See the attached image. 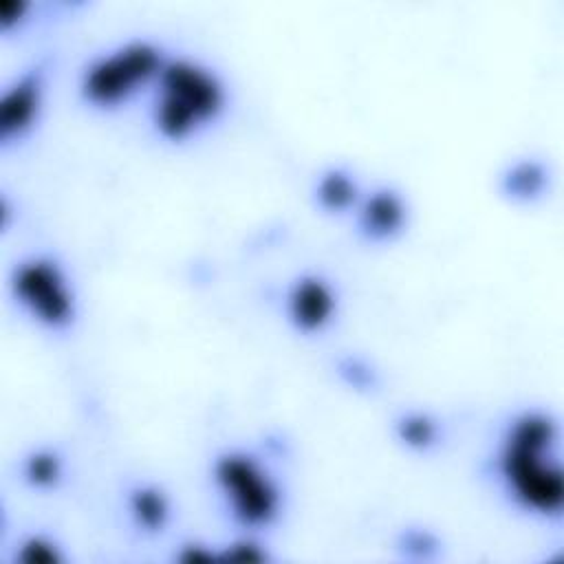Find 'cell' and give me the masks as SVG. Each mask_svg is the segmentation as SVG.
Here are the masks:
<instances>
[{"mask_svg":"<svg viewBox=\"0 0 564 564\" xmlns=\"http://www.w3.org/2000/svg\"><path fill=\"white\" fill-rule=\"evenodd\" d=\"M165 59V51L152 40H128L84 66L77 93L88 108L119 110L152 90Z\"/></svg>","mask_w":564,"mask_h":564,"instance_id":"4","label":"cell"},{"mask_svg":"<svg viewBox=\"0 0 564 564\" xmlns=\"http://www.w3.org/2000/svg\"><path fill=\"white\" fill-rule=\"evenodd\" d=\"M24 480L35 489H53L64 478V458L55 449H33L22 463Z\"/></svg>","mask_w":564,"mask_h":564,"instance_id":"11","label":"cell"},{"mask_svg":"<svg viewBox=\"0 0 564 564\" xmlns=\"http://www.w3.org/2000/svg\"><path fill=\"white\" fill-rule=\"evenodd\" d=\"M29 4L22 2H0V29L11 31L13 26H20L26 18Z\"/></svg>","mask_w":564,"mask_h":564,"instance_id":"14","label":"cell"},{"mask_svg":"<svg viewBox=\"0 0 564 564\" xmlns=\"http://www.w3.org/2000/svg\"><path fill=\"white\" fill-rule=\"evenodd\" d=\"M352 216L359 236L370 245L392 242L408 227L405 198L392 187H377L364 194Z\"/></svg>","mask_w":564,"mask_h":564,"instance_id":"8","label":"cell"},{"mask_svg":"<svg viewBox=\"0 0 564 564\" xmlns=\"http://www.w3.org/2000/svg\"><path fill=\"white\" fill-rule=\"evenodd\" d=\"M209 480L223 511L245 533L275 527L286 509L280 478L245 447L220 449L209 463Z\"/></svg>","mask_w":564,"mask_h":564,"instance_id":"3","label":"cell"},{"mask_svg":"<svg viewBox=\"0 0 564 564\" xmlns=\"http://www.w3.org/2000/svg\"><path fill=\"white\" fill-rule=\"evenodd\" d=\"M18 308L51 333H66L79 317V300L66 267L44 253L18 262L11 275Z\"/></svg>","mask_w":564,"mask_h":564,"instance_id":"5","label":"cell"},{"mask_svg":"<svg viewBox=\"0 0 564 564\" xmlns=\"http://www.w3.org/2000/svg\"><path fill=\"white\" fill-rule=\"evenodd\" d=\"M15 557L20 562H26V564H59L66 560L64 551H62V544L46 535V533H31L26 535L18 551H15Z\"/></svg>","mask_w":564,"mask_h":564,"instance_id":"13","label":"cell"},{"mask_svg":"<svg viewBox=\"0 0 564 564\" xmlns=\"http://www.w3.org/2000/svg\"><path fill=\"white\" fill-rule=\"evenodd\" d=\"M397 427H399V438L412 449L425 452L432 445H436L438 423L423 412H412V414L401 416L397 421Z\"/></svg>","mask_w":564,"mask_h":564,"instance_id":"12","label":"cell"},{"mask_svg":"<svg viewBox=\"0 0 564 564\" xmlns=\"http://www.w3.org/2000/svg\"><path fill=\"white\" fill-rule=\"evenodd\" d=\"M126 509L132 524L145 533L163 531L172 516L167 494L161 491L156 485H143V482L128 489Z\"/></svg>","mask_w":564,"mask_h":564,"instance_id":"10","label":"cell"},{"mask_svg":"<svg viewBox=\"0 0 564 564\" xmlns=\"http://www.w3.org/2000/svg\"><path fill=\"white\" fill-rule=\"evenodd\" d=\"M494 476L518 511L546 522L562 518L560 425L546 410L527 408L505 423L494 449Z\"/></svg>","mask_w":564,"mask_h":564,"instance_id":"1","label":"cell"},{"mask_svg":"<svg viewBox=\"0 0 564 564\" xmlns=\"http://www.w3.org/2000/svg\"><path fill=\"white\" fill-rule=\"evenodd\" d=\"M227 108L229 90L214 68L185 55L167 57L150 90V128L181 145L218 123Z\"/></svg>","mask_w":564,"mask_h":564,"instance_id":"2","label":"cell"},{"mask_svg":"<svg viewBox=\"0 0 564 564\" xmlns=\"http://www.w3.org/2000/svg\"><path fill=\"white\" fill-rule=\"evenodd\" d=\"M317 207L326 214H352L359 205L364 192L357 178L346 167H326L313 187Z\"/></svg>","mask_w":564,"mask_h":564,"instance_id":"9","label":"cell"},{"mask_svg":"<svg viewBox=\"0 0 564 564\" xmlns=\"http://www.w3.org/2000/svg\"><path fill=\"white\" fill-rule=\"evenodd\" d=\"M44 108V75L37 68L24 70L2 95L0 139L2 143L22 141L33 132Z\"/></svg>","mask_w":564,"mask_h":564,"instance_id":"7","label":"cell"},{"mask_svg":"<svg viewBox=\"0 0 564 564\" xmlns=\"http://www.w3.org/2000/svg\"><path fill=\"white\" fill-rule=\"evenodd\" d=\"M339 313L337 286L322 273H297L282 293V315L297 335H319Z\"/></svg>","mask_w":564,"mask_h":564,"instance_id":"6","label":"cell"}]
</instances>
